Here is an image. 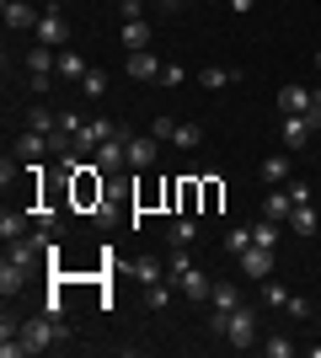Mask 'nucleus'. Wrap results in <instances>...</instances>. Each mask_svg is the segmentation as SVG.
Returning <instances> with one entry per match:
<instances>
[{
    "mask_svg": "<svg viewBox=\"0 0 321 358\" xmlns=\"http://www.w3.org/2000/svg\"><path fill=\"white\" fill-rule=\"evenodd\" d=\"M262 182H268V187H284V182H290V155H268V161H262Z\"/></svg>",
    "mask_w": 321,
    "mask_h": 358,
    "instance_id": "412c9836",
    "label": "nucleus"
},
{
    "mask_svg": "<svg viewBox=\"0 0 321 358\" xmlns=\"http://www.w3.org/2000/svg\"><path fill=\"white\" fill-rule=\"evenodd\" d=\"M311 123H316V129H321V86L311 91Z\"/></svg>",
    "mask_w": 321,
    "mask_h": 358,
    "instance_id": "473e14b6",
    "label": "nucleus"
},
{
    "mask_svg": "<svg viewBox=\"0 0 321 358\" xmlns=\"http://www.w3.org/2000/svg\"><path fill=\"white\" fill-rule=\"evenodd\" d=\"M0 236H6V241H22V236H27V214L6 209V214H0Z\"/></svg>",
    "mask_w": 321,
    "mask_h": 358,
    "instance_id": "5701e85b",
    "label": "nucleus"
},
{
    "mask_svg": "<svg viewBox=\"0 0 321 358\" xmlns=\"http://www.w3.org/2000/svg\"><path fill=\"white\" fill-rule=\"evenodd\" d=\"M225 6H230V11H236V16H246V11H252V6H257V0H225Z\"/></svg>",
    "mask_w": 321,
    "mask_h": 358,
    "instance_id": "72a5a7b5",
    "label": "nucleus"
},
{
    "mask_svg": "<svg viewBox=\"0 0 321 358\" xmlns=\"http://www.w3.org/2000/svg\"><path fill=\"white\" fill-rule=\"evenodd\" d=\"M155 155H161V139L155 134H129V166L134 171H150Z\"/></svg>",
    "mask_w": 321,
    "mask_h": 358,
    "instance_id": "6e6552de",
    "label": "nucleus"
},
{
    "mask_svg": "<svg viewBox=\"0 0 321 358\" xmlns=\"http://www.w3.org/2000/svg\"><path fill=\"white\" fill-rule=\"evenodd\" d=\"M236 80H241V70H220V64H204V70H199L204 91H225V86H236Z\"/></svg>",
    "mask_w": 321,
    "mask_h": 358,
    "instance_id": "2eb2a0df",
    "label": "nucleus"
},
{
    "mask_svg": "<svg viewBox=\"0 0 321 358\" xmlns=\"http://www.w3.org/2000/svg\"><path fill=\"white\" fill-rule=\"evenodd\" d=\"M123 48H129V54H134V48H150V22H145V16H139V22H123Z\"/></svg>",
    "mask_w": 321,
    "mask_h": 358,
    "instance_id": "a211bd4d",
    "label": "nucleus"
},
{
    "mask_svg": "<svg viewBox=\"0 0 321 358\" xmlns=\"http://www.w3.org/2000/svg\"><path fill=\"white\" fill-rule=\"evenodd\" d=\"M236 262H241V273H246V278H257V284H262V278H273V252H268V246H257V241H252Z\"/></svg>",
    "mask_w": 321,
    "mask_h": 358,
    "instance_id": "0eeeda50",
    "label": "nucleus"
},
{
    "mask_svg": "<svg viewBox=\"0 0 321 358\" xmlns=\"http://www.w3.org/2000/svg\"><path fill=\"white\" fill-rule=\"evenodd\" d=\"M171 123H177V118H155V123H150V134L161 139V145H166V139H171Z\"/></svg>",
    "mask_w": 321,
    "mask_h": 358,
    "instance_id": "2f4dec72",
    "label": "nucleus"
},
{
    "mask_svg": "<svg viewBox=\"0 0 321 358\" xmlns=\"http://www.w3.org/2000/svg\"><path fill=\"white\" fill-rule=\"evenodd\" d=\"M171 289H177V284H166V278L145 284V305H150V310H166V305H171Z\"/></svg>",
    "mask_w": 321,
    "mask_h": 358,
    "instance_id": "4be33fe9",
    "label": "nucleus"
},
{
    "mask_svg": "<svg viewBox=\"0 0 321 358\" xmlns=\"http://www.w3.org/2000/svg\"><path fill=\"white\" fill-rule=\"evenodd\" d=\"M284 310L294 315V321H311V299H300V294H290V305H284Z\"/></svg>",
    "mask_w": 321,
    "mask_h": 358,
    "instance_id": "c85d7f7f",
    "label": "nucleus"
},
{
    "mask_svg": "<svg viewBox=\"0 0 321 358\" xmlns=\"http://www.w3.org/2000/svg\"><path fill=\"white\" fill-rule=\"evenodd\" d=\"M290 209H294V198H290V187H268V203H262V214H268V220H290Z\"/></svg>",
    "mask_w": 321,
    "mask_h": 358,
    "instance_id": "dca6fc26",
    "label": "nucleus"
},
{
    "mask_svg": "<svg viewBox=\"0 0 321 358\" xmlns=\"http://www.w3.org/2000/svg\"><path fill=\"white\" fill-rule=\"evenodd\" d=\"M0 16H6V27H11V32H32L43 11H32L27 0H6V11H0Z\"/></svg>",
    "mask_w": 321,
    "mask_h": 358,
    "instance_id": "9b49d317",
    "label": "nucleus"
},
{
    "mask_svg": "<svg viewBox=\"0 0 321 358\" xmlns=\"http://www.w3.org/2000/svg\"><path fill=\"white\" fill-rule=\"evenodd\" d=\"M27 284V262H16V257H6V262H0V294L11 299L16 289Z\"/></svg>",
    "mask_w": 321,
    "mask_h": 358,
    "instance_id": "4468645a",
    "label": "nucleus"
},
{
    "mask_svg": "<svg viewBox=\"0 0 321 358\" xmlns=\"http://www.w3.org/2000/svg\"><path fill=\"white\" fill-rule=\"evenodd\" d=\"M209 305H214V315L236 310V305H241V289H236V284H214L209 289Z\"/></svg>",
    "mask_w": 321,
    "mask_h": 358,
    "instance_id": "aec40b11",
    "label": "nucleus"
},
{
    "mask_svg": "<svg viewBox=\"0 0 321 358\" xmlns=\"http://www.w3.org/2000/svg\"><path fill=\"white\" fill-rule=\"evenodd\" d=\"M316 70H321V48H316Z\"/></svg>",
    "mask_w": 321,
    "mask_h": 358,
    "instance_id": "f704fd0d",
    "label": "nucleus"
},
{
    "mask_svg": "<svg viewBox=\"0 0 321 358\" xmlns=\"http://www.w3.org/2000/svg\"><path fill=\"white\" fill-rule=\"evenodd\" d=\"M22 70H27V91H48V86H54V75H59V54L43 48V43H32Z\"/></svg>",
    "mask_w": 321,
    "mask_h": 358,
    "instance_id": "7ed1b4c3",
    "label": "nucleus"
},
{
    "mask_svg": "<svg viewBox=\"0 0 321 358\" xmlns=\"http://www.w3.org/2000/svg\"><path fill=\"white\" fill-rule=\"evenodd\" d=\"M225 246H230V257H241L246 246H252V224H241V230H230V236H225Z\"/></svg>",
    "mask_w": 321,
    "mask_h": 358,
    "instance_id": "a878e982",
    "label": "nucleus"
},
{
    "mask_svg": "<svg viewBox=\"0 0 321 358\" xmlns=\"http://www.w3.org/2000/svg\"><path fill=\"white\" fill-rule=\"evenodd\" d=\"M311 113H284V123H278V134H284V150H306L311 145Z\"/></svg>",
    "mask_w": 321,
    "mask_h": 358,
    "instance_id": "39448f33",
    "label": "nucleus"
},
{
    "mask_svg": "<svg viewBox=\"0 0 321 358\" xmlns=\"http://www.w3.org/2000/svg\"><path fill=\"white\" fill-rule=\"evenodd\" d=\"M134 278H139V284H155V278H161V262L139 257V262H134Z\"/></svg>",
    "mask_w": 321,
    "mask_h": 358,
    "instance_id": "cd10ccee",
    "label": "nucleus"
},
{
    "mask_svg": "<svg viewBox=\"0 0 321 358\" xmlns=\"http://www.w3.org/2000/svg\"><path fill=\"white\" fill-rule=\"evenodd\" d=\"M86 70H92V64H86V54H80V48H59V80H86Z\"/></svg>",
    "mask_w": 321,
    "mask_h": 358,
    "instance_id": "f8f14e48",
    "label": "nucleus"
},
{
    "mask_svg": "<svg viewBox=\"0 0 321 358\" xmlns=\"http://www.w3.org/2000/svg\"><path fill=\"white\" fill-rule=\"evenodd\" d=\"M268 353H273V358H290L294 343H290V337H268Z\"/></svg>",
    "mask_w": 321,
    "mask_h": 358,
    "instance_id": "7c9ffc66",
    "label": "nucleus"
},
{
    "mask_svg": "<svg viewBox=\"0 0 321 358\" xmlns=\"http://www.w3.org/2000/svg\"><path fill=\"white\" fill-rule=\"evenodd\" d=\"M32 38H38L43 48H64V43H70V22H64L59 11H43V16H38V27H32Z\"/></svg>",
    "mask_w": 321,
    "mask_h": 358,
    "instance_id": "20e7f679",
    "label": "nucleus"
},
{
    "mask_svg": "<svg viewBox=\"0 0 321 358\" xmlns=\"http://www.w3.org/2000/svg\"><path fill=\"white\" fill-rule=\"evenodd\" d=\"M43 310H48V315H54V321H64V294H59V289H54V294H48V299H43Z\"/></svg>",
    "mask_w": 321,
    "mask_h": 358,
    "instance_id": "c756f323",
    "label": "nucleus"
},
{
    "mask_svg": "<svg viewBox=\"0 0 321 358\" xmlns=\"http://www.w3.org/2000/svg\"><path fill=\"white\" fill-rule=\"evenodd\" d=\"M284 224H290V230H294L300 241H311V236H316V203H294Z\"/></svg>",
    "mask_w": 321,
    "mask_h": 358,
    "instance_id": "ddd939ff",
    "label": "nucleus"
},
{
    "mask_svg": "<svg viewBox=\"0 0 321 358\" xmlns=\"http://www.w3.org/2000/svg\"><path fill=\"white\" fill-rule=\"evenodd\" d=\"M166 241H171V252H193V246H199V220H193V214L171 220L166 224Z\"/></svg>",
    "mask_w": 321,
    "mask_h": 358,
    "instance_id": "1a4fd4ad",
    "label": "nucleus"
},
{
    "mask_svg": "<svg viewBox=\"0 0 321 358\" xmlns=\"http://www.w3.org/2000/svg\"><path fill=\"white\" fill-rule=\"evenodd\" d=\"M252 241L273 252V246H278V220H257V224H252Z\"/></svg>",
    "mask_w": 321,
    "mask_h": 358,
    "instance_id": "b1692460",
    "label": "nucleus"
},
{
    "mask_svg": "<svg viewBox=\"0 0 321 358\" xmlns=\"http://www.w3.org/2000/svg\"><path fill=\"white\" fill-rule=\"evenodd\" d=\"M171 284L183 289V299H204V305H209V289H214V284L204 278L199 268H193V257H187V252L171 257Z\"/></svg>",
    "mask_w": 321,
    "mask_h": 358,
    "instance_id": "f03ea898",
    "label": "nucleus"
},
{
    "mask_svg": "<svg viewBox=\"0 0 321 358\" xmlns=\"http://www.w3.org/2000/svg\"><path fill=\"white\" fill-rule=\"evenodd\" d=\"M262 299H268V305H278V310H284V305H290V289L278 284V278H262Z\"/></svg>",
    "mask_w": 321,
    "mask_h": 358,
    "instance_id": "393cba45",
    "label": "nucleus"
},
{
    "mask_svg": "<svg viewBox=\"0 0 321 358\" xmlns=\"http://www.w3.org/2000/svg\"><path fill=\"white\" fill-rule=\"evenodd\" d=\"M278 113H311V86H284L278 91Z\"/></svg>",
    "mask_w": 321,
    "mask_h": 358,
    "instance_id": "f3484780",
    "label": "nucleus"
},
{
    "mask_svg": "<svg viewBox=\"0 0 321 358\" xmlns=\"http://www.w3.org/2000/svg\"><path fill=\"white\" fill-rule=\"evenodd\" d=\"M166 145H177V150H199L204 145V129L199 123H171V139Z\"/></svg>",
    "mask_w": 321,
    "mask_h": 358,
    "instance_id": "6ab92c4d",
    "label": "nucleus"
},
{
    "mask_svg": "<svg viewBox=\"0 0 321 358\" xmlns=\"http://www.w3.org/2000/svg\"><path fill=\"white\" fill-rule=\"evenodd\" d=\"M214 331H220L230 348H252L257 343V310H252V305H236V310L214 315Z\"/></svg>",
    "mask_w": 321,
    "mask_h": 358,
    "instance_id": "f257e3e1",
    "label": "nucleus"
},
{
    "mask_svg": "<svg viewBox=\"0 0 321 358\" xmlns=\"http://www.w3.org/2000/svg\"><path fill=\"white\" fill-rule=\"evenodd\" d=\"M80 91H86V96H107V75H102V70H86Z\"/></svg>",
    "mask_w": 321,
    "mask_h": 358,
    "instance_id": "bb28decb",
    "label": "nucleus"
},
{
    "mask_svg": "<svg viewBox=\"0 0 321 358\" xmlns=\"http://www.w3.org/2000/svg\"><path fill=\"white\" fill-rule=\"evenodd\" d=\"M123 70H129V80H139V86H150V80H161V70H166V64L155 59L150 48H134V54H129V64H123Z\"/></svg>",
    "mask_w": 321,
    "mask_h": 358,
    "instance_id": "423d86ee",
    "label": "nucleus"
},
{
    "mask_svg": "<svg viewBox=\"0 0 321 358\" xmlns=\"http://www.w3.org/2000/svg\"><path fill=\"white\" fill-rule=\"evenodd\" d=\"M48 150H54V139L38 134V129H22V134H16V161H43Z\"/></svg>",
    "mask_w": 321,
    "mask_h": 358,
    "instance_id": "9d476101",
    "label": "nucleus"
}]
</instances>
